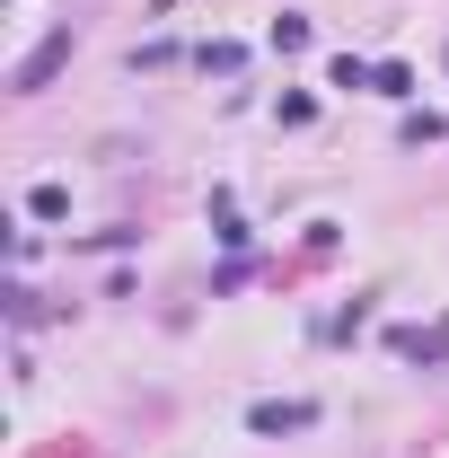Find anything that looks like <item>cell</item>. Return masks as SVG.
<instances>
[{
	"label": "cell",
	"mask_w": 449,
	"mask_h": 458,
	"mask_svg": "<svg viewBox=\"0 0 449 458\" xmlns=\"http://www.w3.org/2000/svg\"><path fill=\"white\" fill-rule=\"evenodd\" d=\"M27 212H36V221H62V212H71V194H62V185H36V194H27Z\"/></svg>",
	"instance_id": "cell-2"
},
{
	"label": "cell",
	"mask_w": 449,
	"mask_h": 458,
	"mask_svg": "<svg viewBox=\"0 0 449 458\" xmlns=\"http://www.w3.org/2000/svg\"><path fill=\"white\" fill-rule=\"evenodd\" d=\"M247 423H256V432H309V423H318V405H256V414H247Z\"/></svg>",
	"instance_id": "cell-1"
}]
</instances>
